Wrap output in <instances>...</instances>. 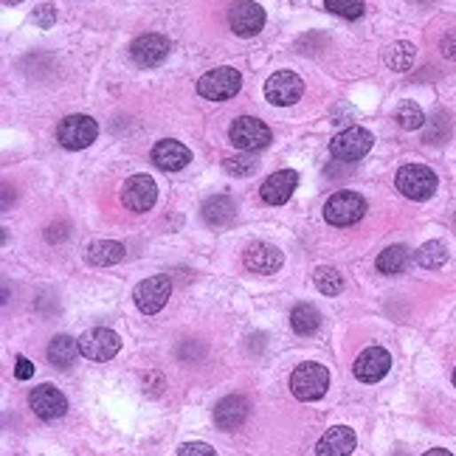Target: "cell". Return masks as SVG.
Masks as SVG:
<instances>
[{"instance_id":"6da1fadb","label":"cell","mask_w":456,"mask_h":456,"mask_svg":"<svg viewBox=\"0 0 456 456\" xmlns=\"http://www.w3.org/2000/svg\"><path fill=\"white\" fill-rule=\"evenodd\" d=\"M327 389H330V372L321 364H299L290 374V392L304 403L324 397Z\"/></svg>"},{"instance_id":"7a4b0ae2","label":"cell","mask_w":456,"mask_h":456,"mask_svg":"<svg viewBox=\"0 0 456 456\" xmlns=\"http://www.w3.org/2000/svg\"><path fill=\"white\" fill-rule=\"evenodd\" d=\"M366 215V200L358 192H335L330 194V200L324 203V220L335 228H347L355 225Z\"/></svg>"},{"instance_id":"3957f363","label":"cell","mask_w":456,"mask_h":456,"mask_svg":"<svg viewBox=\"0 0 456 456\" xmlns=\"http://www.w3.org/2000/svg\"><path fill=\"white\" fill-rule=\"evenodd\" d=\"M240 88H242V76L237 68H215V71H206L198 79V93L211 102L232 99V96L240 93Z\"/></svg>"},{"instance_id":"277c9868","label":"cell","mask_w":456,"mask_h":456,"mask_svg":"<svg viewBox=\"0 0 456 456\" xmlns=\"http://www.w3.org/2000/svg\"><path fill=\"white\" fill-rule=\"evenodd\" d=\"M169 296H172V279L167 273L150 276V279L138 282L136 290H133V299H136L138 311L144 316H155L158 311H164V304L169 302Z\"/></svg>"},{"instance_id":"5b68a950","label":"cell","mask_w":456,"mask_h":456,"mask_svg":"<svg viewBox=\"0 0 456 456\" xmlns=\"http://www.w3.org/2000/svg\"><path fill=\"white\" fill-rule=\"evenodd\" d=\"M96 136H99V124H96L90 116H65L57 127L59 144L71 153L90 146L96 141Z\"/></svg>"},{"instance_id":"8992f818","label":"cell","mask_w":456,"mask_h":456,"mask_svg":"<svg viewBox=\"0 0 456 456\" xmlns=\"http://www.w3.org/2000/svg\"><path fill=\"white\" fill-rule=\"evenodd\" d=\"M228 138L237 146V150H246V153H256L263 146L271 144V127L265 122H259L254 116H240L232 130H228Z\"/></svg>"},{"instance_id":"52a82bcc","label":"cell","mask_w":456,"mask_h":456,"mask_svg":"<svg viewBox=\"0 0 456 456\" xmlns=\"http://www.w3.org/2000/svg\"><path fill=\"white\" fill-rule=\"evenodd\" d=\"M372 133L364 127H347V130H341V133L330 141V155L335 161H344V164H350V161H358V158H364L369 150H372Z\"/></svg>"},{"instance_id":"ba28073f","label":"cell","mask_w":456,"mask_h":456,"mask_svg":"<svg viewBox=\"0 0 456 456\" xmlns=\"http://www.w3.org/2000/svg\"><path fill=\"white\" fill-rule=\"evenodd\" d=\"M397 189L412 200H428L436 192V175L422 164H409L397 172Z\"/></svg>"},{"instance_id":"9c48e42d","label":"cell","mask_w":456,"mask_h":456,"mask_svg":"<svg viewBox=\"0 0 456 456\" xmlns=\"http://www.w3.org/2000/svg\"><path fill=\"white\" fill-rule=\"evenodd\" d=\"M119 350H122V338L107 327H93L79 338V352L88 361H110Z\"/></svg>"},{"instance_id":"30bf717a","label":"cell","mask_w":456,"mask_h":456,"mask_svg":"<svg viewBox=\"0 0 456 456\" xmlns=\"http://www.w3.org/2000/svg\"><path fill=\"white\" fill-rule=\"evenodd\" d=\"M304 93V83L293 71H276L265 83V99L276 107L296 105Z\"/></svg>"},{"instance_id":"8fae6325","label":"cell","mask_w":456,"mask_h":456,"mask_svg":"<svg viewBox=\"0 0 456 456\" xmlns=\"http://www.w3.org/2000/svg\"><path fill=\"white\" fill-rule=\"evenodd\" d=\"M228 26L240 37H254L265 26V12L254 0H240V4L228 9Z\"/></svg>"},{"instance_id":"7c38bea8","label":"cell","mask_w":456,"mask_h":456,"mask_svg":"<svg viewBox=\"0 0 456 456\" xmlns=\"http://www.w3.org/2000/svg\"><path fill=\"white\" fill-rule=\"evenodd\" d=\"M158 198V186L150 175H133L122 186V203L130 211H150Z\"/></svg>"},{"instance_id":"4fadbf2b","label":"cell","mask_w":456,"mask_h":456,"mask_svg":"<svg viewBox=\"0 0 456 456\" xmlns=\"http://www.w3.org/2000/svg\"><path fill=\"white\" fill-rule=\"evenodd\" d=\"M28 403L40 420H59L65 412H68V400H65V395L51 383H43L37 389H31Z\"/></svg>"},{"instance_id":"5bb4252c","label":"cell","mask_w":456,"mask_h":456,"mask_svg":"<svg viewBox=\"0 0 456 456\" xmlns=\"http://www.w3.org/2000/svg\"><path fill=\"white\" fill-rule=\"evenodd\" d=\"M169 40L161 37V35H141L133 40V45H130V57L136 59V65H141V68H155V65H161L167 57H169Z\"/></svg>"},{"instance_id":"9a60e30c","label":"cell","mask_w":456,"mask_h":456,"mask_svg":"<svg viewBox=\"0 0 456 456\" xmlns=\"http://www.w3.org/2000/svg\"><path fill=\"white\" fill-rule=\"evenodd\" d=\"M392 366V355H389L383 347H366L361 355L355 358V378L364 383H378L383 374Z\"/></svg>"},{"instance_id":"2e32d148","label":"cell","mask_w":456,"mask_h":456,"mask_svg":"<svg viewBox=\"0 0 456 456\" xmlns=\"http://www.w3.org/2000/svg\"><path fill=\"white\" fill-rule=\"evenodd\" d=\"M189 161H192V153L186 150L181 141H175V138H164V141H158L153 146V164L158 169H164V172L184 169Z\"/></svg>"},{"instance_id":"e0dca14e","label":"cell","mask_w":456,"mask_h":456,"mask_svg":"<svg viewBox=\"0 0 456 456\" xmlns=\"http://www.w3.org/2000/svg\"><path fill=\"white\" fill-rule=\"evenodd\" d=\"M296 184H299V175L293 169H282V172H273L268 181L259 189L263 194V203L268 206H282L290 200V194L296 192Z\"/></svg>"},{"instance_id":"ac0fdd59","label":"cell","mask_w":456,"mask_h":456,"mask_svg":"<svg viewBox=\"0 0 456 456\" xmlns=\"http://www.w3.org/2000/svg\"><path fill=\"white\" fill-rule=\"evenodd\" d=\"M285 256L276 246H268V242H254V246L246 251V268L251 273H276L282 268Z\"/></svg>"},{"instance_id":"d6986e66","label":"cell","mask_w":456,"mask_h":456,"mask_svg":"<svg viewBox=\"0 0 456 456\" xmlns=\"http://www.w3.org/2000/svg\"><path fill=\"white\" fill-rule=\"evenodd\" d=\"M246 417H248V400L240 397V395L223 397L217 403V409H215V422H217V428H223V431L240 428L242 422H246Z\"/></svg>"},{"instance_id":"ffe728a7","label":"cell","mask_w":456,"mask_h":456,"mask_svg":"<svg viewBox=\"0 0 456 456\" xmlns=\"http://www.w3.org/2000/svg\"><path fill=\"white\" fill-rule=\"evenodd\" d=\"M355 431L347 426H335L318 439L316 456H350L355 451Z\"/></svg>"},{"instance_id":"44dd1931","label":"cell","mask_w":456,"mask_h":456,"mask_svg":"<svg viewBox=\"0 0 456 456\" xmlns=\"http://www.w3.org/2000/svg\"><path fill=\"white\" fill-rule=\"evenodd\" d=\"M124 246L116 240H99V242H90L88 251H85V259L90 265H99V268H107V265H116L124 259Z\"/></svg>"},{"instance_id":"7402d4cb","label":"cell","mask_w":456,"mask_h":456,"mask_svg":"<svg viewBox=\"0 0 456 456\" xmlns=\"http://www.w3.org/2000/svg\"><path fill=\"white\" fill-rule=\"evenodd\" d=\"M234 217H237V206H234L232 198H228V194H217V198H208L203 203V220L208 225L223 228L228 223H234Z\"/></svg>"},{"instance_id":"603a6c76","label":"cell","mask_w":456,"mask_h":456,"mask_svg":"<svg viewBox=\"0 0 456 456\" xmlns=\"http://www.w3.org/2000/svg\"><path fill=\"white\" fill-rule=\"evenodd\" d=\"M79 352V338H71V335H54L51 344H48V361H51L57 369H68L74 361H76Z\"/></svg>"},{"instance_id":"cb8c5ba5","label":"cell","mask_w":456,"mask_h":456,"mask_svg":"<svg viewBox=\"0 0 456 456\" xmlns=\"http://www.w3.org/2000/svg\"><path fill=\"white\" fill-rule=\"evenodd\" d=\"M290 327L296 330L299 335H313L321 327V313L316 311L313 304L302 302L290 311Z\"/></svg>"},{"instance_id":"d4e9b609","label":"cell","mask_w":456,"mask_h":456,"mask_svg":"<svg viewBox=\"0 0 456 456\" xmlns=\"http://www.w3.org/2000/svg\"><path fill=\"white\" fill-rule=\"evenodd\" d=\"M409 265H412V251L405 246H392V248L381 251V256H378V271L386 276H397Z\"/></svg>"},{"instance_id":"484cf974","label":"cell","mask_w":456,"mask_h":456,"mask_svg":"<svg viewBox=\"0 0 456 456\" xmlns=\"http://www.w3.org/2000/svg\"><path fill=\"white\" fill-rule=\"evenodd\" d=\"M414 57H417V51L412 43H395L386 48V65L392 71H409L414 65Z\"/></svg>"},{"instance_id":"4316f807","label":"cell","mask_w":456,"mask_h":456,"mask_svg":"<svg viewBox=\"0 0 456 456\" xmlns=\"http://www.w3.org/2000/svg\"><path fill=\"white\" fill-rule=\"evenodd\" d=\"M445 263H448V251H445L443 242H436V240L426 242V246L417 251V265L420 268L434 271V268H443Z\"/></svg>"},{"instance_id":"83f0119b","label":"cell","mask_w":456,"mask_h":456,"mask_svg":"<svg viewBox=\"0 0 456 456\" xmlns=\"http://www.w3.org/2000/svg\"><path fill=\"white\" fill-rule=\"evenodd\" d=\"M313 279H316V287L324 293V296H338V293L344 290V276H341L335 268L321 265V268L313 273Z\"/></svg>"},{"instance_id":"f1b7e54d","label":"cell","mask_w":456,"mask_h":456,"mask_svg":"<svg viewBox=\"0 0 456 456\" xmlns=\"http://www.w3.org/2000/svg\"><path fill=\"white\" fill-rule=\"evenodd\" d=\"M395 119L403 130H420L426 124V113H422L420 105H414V102H400L395 107Z\"/></svg>"},{"instance_id":"f546056e","label":"cell","mask_w":456,"mask_h":456,"mask_svg":"<svg viewBox=\"0 0 456 456\" xmlns=\"http://www.w3.org/2000/svg\"><path fill=\"white\" fill-rule=\"evenodd\" d=\"M324 6L347 20H358L364 14V0H324Z\"/></svg>"},{"instance_id":"4dcf8cb0","label":"cell","mask_w":456,"mask_h":456,"mask_svg":"<svg viewBox=\"0 0 456 456\" xmlns=\"http://www.w3.org/2000/svg\"><path fill=\"white\" fill-rule=\"evenodd\" d=\"M223 167H225V172H232V175H240V177H242V175H251V172H254V161H251V158H242V155H240V158L234 155V158H225V164H223Z\"/></svg>"},{"instance_id":"1f68e13d","label":"cell","mask_w":456,"mask_h":456,"mask_svg":"<svg viewBox=\"0 0 456 456\" xmlns=\"http://www.w3.org/2000/svg\"><path fill=\"white\" fill-rule=\"evenodd\" d=\"M35 23H37L40 28H51V26L57 23V9H54V4H43V6H37V12H35Z\"/></svg>"},{"instance_id":"d6a6232c","label":"cell","mask_w":456,"mask_h":456,"mask_svg":"<svg viewBox=\"0 0 456 456\" xmlns=\"http://www.w3.org/2000/svg\"><path fill=\"white\" fill-rule=\"evenodd\" d=\"M177 456H217V451L208 443H186V445H181Z\"/></svg>"},{"instance_id":"836d02e7","label":"cell","mask_w":456,"mask_h":456,"mask_svg":"<svg viewBox=\"0 0 456 456\" xmlns=\"http://www.w3.org/2000/svg\"><path fill=\"white\" fill-rule=\"evenodd\" d=\"M31 374H35V364H31L28 358L18 355V364H14V378H18V381H28Z\"/></svg>"},{"instance_id":"e575fe53","label":"cell","mask_w":456,"mask_h":456,"mask_svg":"<svg viewBox=\"0 0 456 456\" xmlns=\"http://www.w3.org/2000/svg\"><path fill=\"white\" fill-rule=\"evenodd\" d=\"M439 51H443L445 59H453L456 62V28L448 31V35L443 37V43H439Z\"/></svg>"},{"instance_id":"d590c367","label":"cell","mask_w":456,"mask_h":456,"mask_svg":"<svg viewBox=\"0 0 456 456\" xmlns=\"http://www.w3.org/2000/svg\"><path fill=\"white\" fill-rule=\"evenodd\" d=\"M57 228H59V232H48V240H51V242L68 237V225H57Z\"/></svg>"},{"instance_id":"8d00e7d4","label":"cell","mask_w":456,"mask_h":456,"mask_svg":"<svg viewBox=\"0 0 456 456\" xmlns=\"http://www.w3.org/2000/svg\"><path fill=\"white\" fill-rule=\"evenodd\" d=\"M422 456H453V453H451V451H445V448H434V451L422 453Z\"/></svg>"},{"instance_id":"74e56055","label":"cell","mask_w":456,"mask_h":456,"mask_svg":"<svg viewBox=\"0 0 456 456\" xmlns=\"http://www.w3.org/2000/svg\"><path fill=\"white\" fill-rule=\"evenodd\" d=\"M6 6H14V4H23V0H4Z\"/></svg>"},{"instance_id":"f35d334b","label":"cell","mask_w":456,"mask_h":456,"mask_svg":"<svg viewBox=\"0 0 456 456\" xmlns=\"http://www.w3.org/2000/svg\"><path fill=\"white\" fill-rule=\"evenodd\" d=\"M453 386H456V369H453Z\"/></svg>"}]
</instances>
